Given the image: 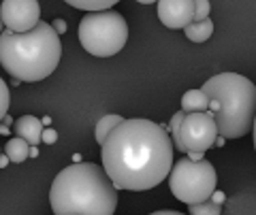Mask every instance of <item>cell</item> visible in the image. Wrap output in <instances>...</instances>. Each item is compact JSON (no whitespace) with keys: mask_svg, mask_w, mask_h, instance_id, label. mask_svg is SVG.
<instances>
[{"mask_svg":"<svg viewBox=\"0 0 256 215\" xmlns=\"http://www.w3.org/2000/svg\"><path fill=\"white\" fill-rule=\"evenodd\" d=\"M102 169L118 190L146 192L162 183L173 166V143L160 126L146 117L118 124L102 143Z\"/></svg>","mask_w":256,"mask_h":215,"instance_id":"6da1fadb","label":"cell"},{"mask_svg":"<svg viewBox=\"0 0 256 215\" xmlns=\"http://www.w3.org/2000/svg\"><path fill=\"white\" fill-rule=\"evenodd\" d=\"M50 205L54 215H114L118 188L102 166L75 162L56 175Z\"/></svg>","mask_w":256,"mask_h":215,"instance_id":"7a4b0ae2","label":"cell"},{"mask_svg":"<svg viewBox=\"0 0 256 215\" xmlns=\"http://www.w3.org/2000/svg\"><path fill=\"white\" fill-rule=\"evenodd\" d=\"M60 34L47 21H38L28 32H0V64L13 79L43 81L60 64Z\"/></svg>","mask_w":256,"mask_h":215,"instance_id":"3957f363","label":"cell"},{"mask_svg":"<svg viewBox=\"0 0 256 215\" xmlns=\"http://www.w3.org/2000/svg\"><path fill=\"white\" fill-rule=\"evenodd\" d=\"M201 90L210 98L207 111L214 115L218 134L242 139L252 132L256 115V85L239 73H220L207 79Z\"/></svg>","mask_w":256,"mask_h":215,"instance_id":"277c9868","label":"cell"},{"mask_svg":"<svg viewBox=\"0 0 256 215\" xmlns=\"http://www.w3.org/2000/svg\"><path fill=\"white\" fill-rule=\"evenodd\" d=\"M79 43L96 58H111L124 49L128 41V23L114 9L92 11L79 21Z\"/></svg>","mask_w":256,"mask_h":215,"instance_id":"5b68a950","label":"cell"},{"mask_svg":"<svg viewBox=\"0 0 256 215\" xmlns=\"http://www.w3.org/2000/svg\"><path fill=\"white\" fill-rule=\"evenodd\" d=\"M218 175L212 162L203 160H190L182 158L178 164L171 166L169 173V188L178 201L186 205H196L203 201H210L214 194Z\"/></svg>","mask_w":256,"mask_h":215,"instance_id":"8992f818","label":"cell"},{"mask_svg":"<svg viewBox=\"0 0 256 215\" xmlns=\"http://www.w3.org/2000/svg\"><path fill=\"white\" fill-rule=\"evenodd\" d=\"M216 137H218V126L210 111L184 115L180 141L184 145V154H188L190 160H203V154L214 145Z\"/></svg>","mask_w":256,"mask_h":215,"instance_id":"52a82bcc","label":"cell"},{"mask_svg":"<svg viewBox=\"0 0 256 215\" xmlns=\"http://www.w3.org/2000/svg\"><path fill=\"white\" fill-rule=\"evenodd\" d=\"M0 19L11 32H28L41 21L38 0H2Z\"/></svg>","mask_w":256,"mask_h":215,"instance_id":"ba28073f","label":"cell"},{"mask_svg":"<svg viewBox=\"0 0 256 215\" xmlns=\"http://www.w3.org/2000/svg\"><path fill=\"white\" fill-rule=\"evenodd\" d=\"M158 19L171 30H184L194 19V0H158Z\"/></svg>","mask_w":256,"mask_h":215,"instance_id":"9c48e42d","label":"cell"},{"mask_svg":"<svg viewBox=\"0 0 256 215\" xmlns=\"http://www.w3.org/2000/svg\"><path fill=\"white\" fill-rule=\"evenodd\" d=\"M13 132H15V137L24 139L28 145H38L41 143V134H43V124L34 115H22L13 124Z\"/></svg>","mask_w":256,"mask_h":215,"instance_id":"30bf717a","label":"cell"},{"mask_svg":"<svg viewBox=\"0 0 256 215\" xmlns=\"http://www.w3.org/2000/svg\"><path fill=\"white\" fill-rule=\"evenodd\" d=\"M210 98L203 90H188L182 96V111L184 113H196V111H207Z\"/></svg>","mask_w":256,"mask_h":215,"instance_id":"8fae6325","label":"cell"},{"mask_svg":"<svg viewBox=\"0 0 256 215\" xmlns=\"http://www.w3.org/2000/svg\"><path fill=\"white\" fill-rule=\"evenodd\" d=\"M184 34H186L192 43H205L207 38L214 34V21L207 17L201 21H190L186 28H184Z\"/></svg>","mask_w":256,"mask_h":215,"instance_id":"7c38bea8","label":"cell"},{"mask_svg":"<svg viewBox=\"0 0 256 215\" xmlns=\"http://www.w3.org/2000/svg\"><path fill=\"white\" fill-rule=\"evenodd\" d=\"M122 122H124V117H122V115H116V113L100 117L98 124H96V128H94V139H96V143H98V145H102V143H105V139L109 137V132L114 130L118 124H122Z\"/></svg>","mask_w":256,"mask_h":215,"instance_id":"4fadbf2b","label":"cell"},{"mask_svg":"<svg viewBox=\"0 0 256 215\" xmlns=\"http://www.w3.org/2000/svg\"><path fill=\"white\" fill-rule=\"evenodd\" d=\"M28 149H30V145L24 139H20V137H13L9 143L4 145V156L9 158V162H15V164H20V162H24L28 158Z\"/></svg>","mask_w":256,"mask_h":215,"instance_id":"5bb4252c","label":"cell"},{"mask_svg":"<svg viewBox=\"0 0 256 215\" xmlns=\"http://www.w3.org/2000/svg\"><path fill=\"white\" fill-rule=\"evenodd\" d=\"M64 2L70 4V6H75V9H79V11L92 13V11H105V9H111V6L118 4L120 0H64Z\"/></svg>","mask_w":256,"mask_h":215,"instance_id":"9a60e30c","label":"cell"},{"mask_svg":"<svg viewBox=\"0 0 256 215\" xmlns=\"http://www.w3.org/2000/svg\"><path fill=\"white\" fill-rule=\"evenodd\" d=\"M188 213L190 215H220L222 205L212 203V201H203V203H196V205H188Z\"/></svg>","mask_w":256,"mask_h":215,"instance_id":"2e32d148","label":"cell"},{"mask_svg":"<svg viewBox=\"0 0 256 215\" xmlns=\"http://www.w3.org/2000/svg\"><path fill=\"white\" fill-rule=\"evenodd\" d=\"M9 105H11V92H9V85L2 81V77H0V119L6 115V111H9Z\"/></svg>","mask_w":256,"mask_h":215,"instance_id":"e0dca14e","label":"cell"},{"mask_svg":"<svg viewBox=\"0 0 256 215\" xmlns=\"http://www.w3.org/2000/svg\"><path fill=\"white\" fill-rule=\"evenodd\" d=\"M210 11H212L210 0H194V19H192V21L207 19V17H210Z\"/></svg>","mask_w":256,"mask_h":215,"instance_id":"ac0fdd59","label":"cell"},{"mask_svg":"<svg viewBox=\"0 0 256 215\" xmlns=\"http://www.w3.org/2000/svg\"><path fill=\"white\" fill-rule=\"evenodd\" d=\"M56 141H58V132H56L54 128L43 130V134H41V143H45V145H54Z\"/></svg>","mask_w":256,"mask_h":215,"instance_id":"d6986e66","label":"cell"},{"mask_svg":"<svg viewBox=\"0 0 256 215\" xmlns=\"http://www.w3.org/2000/svg\"><path fill=\"white\" fill-rule=\"evenodd\" d=\"M52 28L56 30V32H58V34H64V32H66V21H64V19H54V23H52Z\"/></svg>","mask_w":256,"mask_h":215,"instance_id":"ffe728a7","label":"cell"},{"mask_svg":"<svg viewBox=\"0 0 256 215\" xmlns=\"http://www.w3.org/2000/svg\"><path fill=\"white\" fill-rule=\"evenodd\" d=\"M212 203H218V205H224V201H226V194L224 192H218V190H214V194L210 196Z\"/></svg>","mask_w":256,"mask_h":215,"instance_id":"44dd1931","label":"cell"},{"mask_svg":"<svg viewBox=\"0 0 256 215\" xmlns=\"http://www.w3.org/2000/svg\"><path fill=\"white\" fill-rule=\"evenodd\" d=\"M150 215H184V213H180V211H154Z\"/></svg>","mask_w":256,"mask_h":215,"instance_id":"7402d4cb","label":"cell"},{"mask_svg":"<svg viewBox=\"0 0 256 215\" xmlns=\"http://www.w3.org/2000/svg\"><path fill=\"white\" fill-rule=\"evenodd\" d=\"M28 156H30V158H36V156H38V149H36V145H30V149H28Z\"/></svg>","mask_w":256,"mask_h":215,"instance_id":"603a6c76","label":"cell"},{"mask_svg":"<svg viewBox=\"0 0 256 215\" xmlns=\"http://www.w3.org/2000/svg\"><path fill=\"white\" fill-rule=\"evenodd\" d=\"M6 164H9V158H6L4 154H0V169H4Z\"/></svg>","mask_w":256,"mask_h":215,"instance_id":"cb8c5ba5","label":"cell"},{"mask_svg":"<svg viewBox=\"0 0 256 215\" xmlns=\"http://www.w3.org/2000/svg\"><path fill=\"white\" fill-rule=\"evenodd\" d=\"M224 141H226V139L218 134V137H216V141H214V145H216V147H222V145H224Z\"/></svg>","mask_w":256,"mask_h":215,"instance_id":"d4e9b609","label":"cell"},{"mask_svg":"<svg viewBox=\"0 0 256 215\" xmlns=\"http://www.w3.org/2000/svg\"><path fill=\"white\" fill-rule=\"evenodd\" d=\"M0 122H2V124H6V126H11V124H13V117H11V115H4L2 119H0Z\"/></svg>","mask_w":256,"mask_h":215,"instance_id":"484cf974","label":"cell"},{"mask_svg":"<svg viewBox=\"0 0 256 215\" xmlns=\"http://www.w3.org/2000/svg\"><path fill=\"white\" fill-rule=\"evenodd\" d=\"M9 128H11V126H6V124H0V134H9Z\"/></svg>","mask_w":256,"mask_h":215,"instance_id":"4316f807","label":"cell"},{"mask_svg":"<svg viewBox=\"0 0 256 215\" xmlns=\"http://www.w3.org/2000/svg\"><path fill=\"white\" fill-rule=\"evenodd\" d=\"M252 134H254V149H256V115H254V124H252Z\"/></svg>","mask_w":256,"mask_h":215,"instance_id":"83f0119b","label":"cell"},{"mask_svg":"<svg viewBox=\"0 0 256 215\" xmlns=\"http://www.w3.org/2000/svg\"><path fill=\"white\" fill-rule=\"evenodd\" d=\"M137 2H141V4H152V2H158V0H137Z\"/></svg>","mask_w":256,"mask_h":215,"instance_id":"f1b7e54d","label":"cell"},{"mask_svg":"<svg viewBox=\"0 0 256 215\" xmlns=\"http://www.w3.org/2000/svg\"><path fill=\"white\" fill-rule=\"evenodd\" d=\"M41 124H45V126H50L52 124V117H43V122Z\"/></svg>","mask_w":256,"mask_h":215,"instance_id":"f546056e","label":"cell"},{"mask_svg":"<svg viewBox=\"0 0 256 215\" xmlns=\"http://www.w3.org/2000/svg\"><path fill=\"white\" fill-rule=\"evenodd\" d=\"M2 28H4V23H2V19H0V32H2Z\"/></svg>","mask_w":256,"mask_h":215,"instance_id":"4dcf8cb0","label":"cell"}]
</instances>
